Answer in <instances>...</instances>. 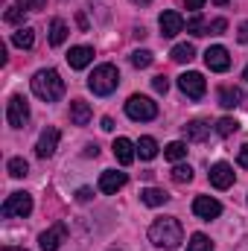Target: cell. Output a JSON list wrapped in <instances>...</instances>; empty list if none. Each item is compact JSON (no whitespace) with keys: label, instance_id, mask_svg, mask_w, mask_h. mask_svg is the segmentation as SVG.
I'll return each mask as SVG.
<instances>
[{"label":"cell","instance_id":"6da1fadb","mask_svg":"<svg viewBox=\"0 0 248 251\" xmlns=\"http://www.w3.org/2000/svg\"><path fill=\"white\" fill-rule=\"evenodd\" d=\"M149 240L158 249H178V243L184 240V228H181V222L175 216H164V219H155L152 222Z\"/></svg>","mask_w":248,"mask_h":251},{"label":"cell","instance_id":"7a4b0ae2","mask_svg":"<svg viewBox=\"0 0 248 251\" xmlns=\"http://www.w3.org/2000/svg\"><path fill=\"white\" fill-rule=\"evenodd\" d=\"M32 94H35L38 100H44V102H56V100H62L64 79L59 76V70H53V67L38 70V73L32 76Z\"/></svg>","mask_w":248,"mask_h":251},{"label":"cell","instance_id":"3957f363","mask_svg":"<svg viewBox=\"0 0 248 251\" xmlns=\"http://www.w3.org/2000/svg\"><path fill=\"white\" fill-rule=\"evenodd\" d=\"M120 85V70L114 64H99L94 67V73L88 76V88L97 94V97H108L111 91H117Z\"/></svg>","mask_w":248,"mask_h":251},{"label":"cell","instance_id":"277c9868","mask_svg":"<svg viewBox=\"0 0 248 251\" xmlns=\"http://www.w3.org/2000/svg\"><path fill=\"white\" fill-rule=\"evenodd\" d=\"M125 114H128L131 120H137V123H146V120H155V117H158V105H155L149 97L134 94V97H128V102H125Z\"/></svg>","mask_w":248,"mask_h":251},{"label":"cell","instance_id":"5b68a950","mask_svg":"<svg viewBox=\"0 0 248 251\" xmlns=\"http://www.w3.org/2000/svg\"><path fill=\"white\" fill-rule=\"evenodd\" d=\"M0 213L6 219H24V216H29L32 213V196L29 193H12V196H6Z\"/></svg>","mask_w":248,"mask_h":251},{"label":"cell","instance_id":"8992f818","mask_svg":"<svg viewBox=\"0 0 248 251\" xmlns=\"http://www.w3.org/2000/svg\"><path fill=\"white\" fill-rule=\"evenodd\" d=\"M6 120H9L12 128H24V126L29 123V102H26V97L15 94V97L9 100V105H6Z\"/></svg>","mask_w":248,"mask_h":251},{"label":"cell","instance_id":"52a82bcc","mask_svg":"<svg viewBox=\"0 0 248 251\" xmlns=\"http://www.w3.org/2000/svg\"><path fill=\"white\" fill-rule=\"evenodd\" d=\"M178 88L184 91L190 100H201V97H204V91H207V82H204V76H201V73L190 70V73H181V76H178Z\"/></svg>","mask_w":248,"mask_h":251},{"label":"cell","instance_id":"ba28073f","mask_svg":"<svg viewBox=\"0 0 248 251\" xmlns=\"http://www.w3.org/2000/svg\"><path fill=\"white\" fill-rule=\"evenodd\" d=\"M64 240H67V228H64V222H56L53 228H47L38 237V246H41V251H59Z\"/></svg>","mask_w":248,"mask_h":251},{"label":"cell","instance_id":"9c48e42d","mask_svg":"<svg viewBox=\"0 0 248 251\" xmlns=\"http://www.w3.org/2000/svg\"><path fill=\"white\" fill-rule=\"evenodd\" d=\"M193 213H196L198 219H216V216L222 213V204H219L216 199H210V196H196Z\"/></svg>","mask_w":248,"mask_h":251},{"label":"cell","instance_id":"30bf717a","mask_svg":"<svg viewBox=\"0 0 248 251\" xmlns=\"http://www.w3.org/2000/svg\"><path fill=\"white\" fill-rule=\"evenodd\" d=\"M158 26H161V32H164V38H175L178 32H184V18H181L178 12H164V15L158 18Z\"/></svg>","mask_w":248,"mask_h":251},{"label":"cell","instance_id":"8fae6325","mask_svg":"<svg viewBox=\"0 0 248 251\" xmlns=\"http://www.w3.org/2000/svg\"><path fill=\"white\" fill-rule=\"evenodd\" d=\"M56 146H59V128L47 126V128L41 131L38 143H35V152H38V158H50V155L56 152Z\"/></svg>","mask_w":248,"mask_h":251},{"label":"cell","instance_id":"7c38bea8","mask_svg":"<svg viewBox=\"0 0 248 251\" xmlns=\"http://www.w3.org/2000/svg\"><path fill=\"white\" fill-rule=\"evenodd\" d=\"M204 64H207L210 70H216V73H225V70L231 67V56H228L225 47H207V53H204Z\"/></svg>","mask_w":248,"mask_h":251},{"label":"cell","instance_id":"4fadbf2b","mask_svg":"<svg viewBox=\"0 0 248 251\" xmlns=\"http://www.w3.org/2000/svg\"><path fill=\"white\" fill-rule=\"evenodd\" d=\"M125 181H128V176L125 173H117V170H105L102 176H99V190L102 193H108V196H114L117 190L125 187Z\"/></svg>","mask_w":248,"mask_h":251},{"label":"cell","instance_id":"5bb4252c","mask_svg":"<svg viewBox=\"0 0 248 251\" xmlns=\"http://www.w3.org/2000/svg\"><path fill=\"white\" fill-rule=\"evenodd\" d=\"M210 184L216 190H228L234 184V170H231L228 164H222V161L213 164V167H210Z\"/></svg>","mask_w":248,"mask_h":251},{"label":"cell","instance_id":"9a60e30c","mask_svg":"<svg viewBox=\"0 0 248 251\" xmlns=\"http://www.w3.org/2000/svg\"><path fill=\"white\" fill-rule=\"evenodd\" d=\"M111 149H114V158H117V161H120L123 167H128V164L134 161V155H137V146H134V143H131L128 137H117Z\"/></svg>","mask_w":248,"mask_h":251},{"label":"cell","instance_id":"2e32d148","mask_svg":"<svg viewBox=\"0 0 248 251\" xmlns=\"http://www.w3.org/2000/svg\"><path fill=\"white\" fill-rule=\"evenodd\" d=\"M91 62H94V47H70L67 64H70L73 70H82V67H88Z\"/></svg>","mask_w":248,"mask_h":251},{"label":"cell","instance_id":"e0dca14e","mask_svg":"<svg viewBox=\"0 0 248 251\" xmlns=\"http://www.w3.org/2000/svg\"><path fill=\"white\" fill-rule=\"evenodd\" d=\"M70 123L73 126H88L91 123V105L85 100H73L70 102Z\"/></svg>","mask_w":248,"mask_h":251},{"label":"cell","instance_id":"ac0fdd59","mask_svg":"<svg viewBox=\"0 0 248 251\" xmlns=\"http://www.w3.org/2000/svg\"><path fill=\"white\" fill-rule=\"evenodd\" d=\"M207 134H210V126L204 123V120H193V123L184 126V137H187V140H193V143L204 140Z\"/></svg>","mask_w":248,"mask_h":251},{"label":"cell","instance_id":"d6986e66","mask_svg":"<svg viewBox=\"0 0 248 251\" xmlns=\"http://www.w3.org/2000/svg\"><path fill=\"white\" fill-rule=\"evenodd\" d=\"M140 201L149 204V207H158V204L170 201V196H167L164 190H158V187H146V190H140Z\"/></svg>","mask_w":248,"mask_h":251},{"label":"cell","instance_id":"ffe728a7","mask_svg":"<svg viewBox=\"0 0 248 251\" xmlns=\"http://www.w3.org/2000/svg\"><path fill=\"white\" fill-rule=\"evenodd\" d=\"M12 44L21 47V50H29V47L35 44V29H32V26H21V29L12 35Z\"/></svg>","mask_w":248,"mask_h":251},{"label":"cell","instance_id":"44dd1931","mask_svg":"<svg viewBox=\"0 0 248 251\" xmlns=\"http://www.w3.org/2000/svg\"><path fill=\"white\" fill-rule=\"evenodd\" d=\"M64 38H67V24H64L62 18H53L50 21V44L53 47H62Z\"/></svg>","mask_w":248,"mask_h":251},{"label":"cell","instance_id":"7402d4cb","mask_svg":"<svg viewBox=\"0 0 248 251\" xmlns=\"http://www.w3.org/2000/svg\"><path fill=\"white\" fill-rule=\"evenodd\" d=\"M240 100H243V91L240 88H222L219 91V105L222 108H237Z\"/></svg>","mask_w":248,"mask_h":251},{"label":"cell","instance_id":"603a6c76","mask_svg":"<svg viewBox=\"0 0 248 251\" xmlns=\"http://www.w3.org/2000/svg\"><path fill=\"white\" fill-rule=\"evenodd\" d=\"M137 155H140L143 161H152V158L158 155V143H155V137H140V143H137Z\"/></svg>","mask_w":248,"mask_h":251},{"label":"cell","instance_id":"cb8c5ba5","mask_svg":"<svg viewBox=\"0 0 248 251\" xmlns=\"http://www.w3.org/2000/svg\"><path fill=\"white\" fill-rule=\"evenodd\" d=\"M196 59V47L193 44H175L173 47V62L184 64V62H193Z\"/></svg>","mask_w":248,"mask_h":251},{"label":"cell","instance_id":"d4e9b609","mask_svg":"<svg viewBox=\"0 0 248 251\" xmlns=\"http://www.w3.org/2000/svg\"><path fill=\"white\" fill-rule=\"evenodd\" d=\"M164 155H167L170 161H181V158H187V143L184 140H173V143L164 149Z\"/></svg>","mask_w":248,"mask_h":251},{"label":"cell","instance_id":"484cf974","mask_svg":"<svg viewBox=\"0 0 248 251\" xmlns=\"http://www.w3.org/2000/svg\"><path fill=\"white\" fill-rule=\"evenodd\" d=\"M6 170H9V176H12V178H24V176L29 173V164H26L24 158H12V161L6 164Z\"/></svg>","mask_w":248,"mask_h":251},{"label":"cell","instance_id":"4316f807","mask_svg":"<svg viewBox=\"0 0 248 251\" xmlns=\"http://www.w3.org/2000/svg\"><path fill=\"white\" fill-rule=\"evenodd\" d=\"M187 251H213V243L204 234H193L190 243H187Z\"/></svg>","mask_w":248,"mask_h":251},{"label":"cell","instance_id":"83f0119b","mask_svg":"<svg viewBox=\"0 0 248 251\" xmlns=\"http://www.w3.org/2000/svg\"><path fill=\"white\" fill-rule=\"evenodd\" d=\"M237 128H240V123H237L234 117H222V120L216 123V134H219V137H231Z\"/></svg>","mask_w":248,"mask_h":251},{"label":"cell","instance_id":"f1b7e54d","mask_svg":"<svg viewBox=\"0 0 248 251\" xmlns=\"http://www.w3.org/2000/svg\"><path fill=\"white\" fill-rule=\"evenodd\" d=\"M187 32H193V35H207V24H204V18H201L198 12L187 21Z\"/></svg>","mask_w":248,"mask_h":251},{"label":"cell","instance_id":"f546056e","mask_svg":"<svg viewBox=\"0 0 248 251\" xmlns=\"http://www.w3.org/2000/svg\"><path fill=\"white\" fill-rule=\"evenodd\" d=\"M173 181H175V184H187V181H193V167L178 164V167L173 170Z\"/></svg>","mask_w":248,"mask_h":251},{"label":"cell","instance_id":"4dcf8cb0","mask_svg":"<svg viewBox=\"0 0 248 251\" xmlns=\"http://www.w3.org/2000/svg\"><path fill=\"white\" fill-rule=\"evenodd\" d=\"M152 62H155V56H152L149 50H134V53H131V64H134V67H149Z\"/></svg>","mask_w":248,"mask_h":251},{"label":"cell","instance_id":"1f68e13d","mask_svg":"<svg viewBox=\"0 0 248 251\" xmlns=\"http://www.w3.org/2000/svg\"><path fill=\"white\" fill-rule=\"evenodd\" d=\"M24 12H26V9L12 6V9H6V15H3V18H6V24H21V21H24Z\"/></svg>","mask_w":248,"mask_h":251},{"label":"cell","instance_id":"d6a6232c","mask_svg":"<svg viewBox=\"0 0 248 251\" xmlns=\"http://www.w3.org/2000/svg\"><path fill=\"white\" fill-rule=\"evenodd\" d=\"M225 29H228V21H225V18H216V21L207 24V32H210V35H222Z\"/></svg>","mask_w":248,"mask_h":251},{"label":"cell","instance_id":"836d02e7","mask_svg":"<svg viewBox=\"0 0 248 251\" xmlns=\"http://www.w3.org/2000/svg\"><path fill=\"white\" fill-rule=\"evenodd\" d=\"M44 3H47V0H18V6L26 9V12H38V9H44Z\"/></svg>","mask_w":248,"mask_h":251},{"label":"cell","instance_id":"e575fe53","mask_svg":"<svg viewBox=\"0 0 248 251\" xmlns=\"http://www.w3.org/2000/svg\"><path fill=\"white\" fill-rule=\"evenodd\" d=\"M152 85H155V91H158V94H167V91H170L167 76H155V79H152Z\"/></svg>","mask_w":248,"mask_h":251},{"label":"cell","instance_id":"d590c367","mask_svg":"<svg viewBox=\"0 0 248 251\" xmlns=\"http://www.w3.org/2000/svg\"><path fill=\"white\" fill-rule=\"evenodd\" d=\"M237 161H240V167H246L248 170V143L240 149V155H237Z\"/></svg>","mask_w":248,"mask_h":251},{"label":"cell","instance_id":"8d00e7d4","mask_svg":"<svg viewBox=\"0 0 248 251\" xmlns=\"http://www.w3.org/2000/svg\"><path fill=\"white\" fill-rule=\"evenodd\" d=\"M237 38H240V44H248V24H243V26H240Z\"/></svg>","mask_w":248,"mask_h":251},{"label":"cell","instance_id":"74e56055","mask_svg":"<svg viewBox=\"0 0 248 251\" xmlns=\"http://www.w3.org/2000/svg\"><path fill=\"white\" fill-rule=\"evenodd\" d=\"M184 3H187V9H193V12H198L204 6V0H184Z\"/></svg>","mask_w":248,"mask_h":251},{"label":"cell","instance_id":"f35d334b","mask_svg":"<svg viewBox=\"0 0 248 251\" xmlns=\"http://www.w3.org/2000/svg\"><path fill=\"white\" fill-rule=\"evenodd\" d=\"M91 196H94V193H91V190H88V187H82V190H79V193H76V199H79V201H88Z\"/></svg>","mask_w":248,"mask_h":251},{"label":"cell","instance_id":"ab89813d","mask_svg":"<svg viewBox=\"0 0 248 251\" xmlns=\"http://www.w3.org/2000/svg\"><path fill=\"white\" fill-rule=\"evenodd\" d=\"M85 155H88V158H97V155H99V149H97V143H91V146H85Z\"/></svg>","mask_w":248,"mask_h":251},{"label":"cell","instance_id":"60d3db41","mask_svg":"<svg viewBox=\"0 0 248 251\" xmlns=\"http://www.w3.org/2000/svg\"><path fill=\"white\" fill-rule=\"evenodd\" d=\"M102 128H105V131H114V120H111V117H102Z\"/></svg>","mask_w":248,"mask_h":251},{"label":"cell","instance_id":"b9f144b4","mask_svg":"<svg viewBox=\"0 0 248 251\" xmlns=\"http://www.w3.org/2000/svg\"><path fill=\"white\" fill-rule=\"evenodd\" d=\"M131 3H137V6H149L152 0H131Z\"/></svg>","mask_w":248,"mask_h":251},{"label":"cell","instance_id":"7bdbcfd3","mask_svg":"<svg viewBox=\"0 0 248 251\" xmlns=\"http://www.w3.org/2000/svg\"><path fill=\"white\" fill-rule=\"evenodd\" d=\"M0 251H24V249H12V246H6V249H0Z\"/></svg>","mask_w":248,"mask_h":251},{"label":"cell","instance_id":"ee69618b","mask_svg":"<svg viewBox=\"0 0 248 251\" xmlns=\"http://www.w3.org/2000/svg\"><path fill=\"white\" fill-rule=\"evenodd\" d=\"M213 3H216V6H225V3H228V0H213Z\"/></svg>","mask_w":248,"mask_h":251},{"label":"cell","instance_id":"f6af8a7d","mask_svg":"<svg viewBox=\"0 0 248 251\" xmlns=\"http://www.w3.org/2000/svg\"><path fill=\"white\" fill-rule=\"evenodd\" d=\"M243 76H246V79H248V67H246V70H243Z\"/></svg>","mask_w":248,"mask_h":251}]
</instances>
